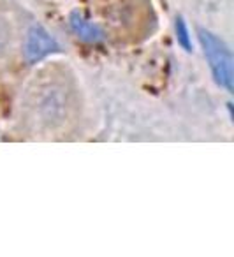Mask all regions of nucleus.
<instances>
[{"mask_svg":"<svg viewBox=\"0 0 234 257\" xmlns=\"http://www.w3.org/2000/svg\"><path fill=\"white\" fill-rule=\"evenodd\" d=\"M199 41H201L204 57L209 64L213 78L220 86L232 92L234 88V60L232 53L220 37L211 34L209 30L199 29Z\"/></svg>","mask_w":234,"mask_h":257,"instance_id":"nucleus-1","label":"nucleus"},{"mask_svg":"<svg viewBox=\"0 0 234 257\" xmlns=\"http://www.w3.org/2000/svg\"><path fill=\"white\" fill-rule=\"evenodd\" d=\"M58 50H60L58 43L44 27L41 25L30 27V30L27 32L25 50H23L27 60L34 64V62H39L43 58L50 57V55L57 53Z\"/></svg>","mask_w":234,"mask_h":257,"instance_id":"nucleus-2","label":"nucleus"},{"mask_svg":"<svg viewBox=\"0 0 234 257\" xmlns=\"http://www.w3.org/2000/svg\"><path fill=\"white\" fill-rule=\"evenodd\" d=\"M69 25H71L72 32L79 37L85 43H99L104 39V32L97 23L86 20L83 15L79 13H71L69 16Z\"/></svg>","mask_w":234,"mask_h":257,"instance_id":"nucleus-3","label":"nucleus"},{"mask_svg":"<svg viewBox=\"0 0 234 257\" xmlns=\"http://www.w3.org/2000/svg\"><path fill=\"white\" fill-rule=\"evenodd\" d=\"M176 36H178V43L183 46V50L190 51L192 50V39H190V34H188V29H187V25H185L183 18L176 20Z\"/></svg>","mask_w":234,"mask_h":257,"instance_id":"nucleus-4","label":"nucleus"},{"mask_svg":"<svg viewBox=\"0 0 234 257\" xmlns=\"http://www.w3.org/2000/svg\"><path fill=\"white\" fill-rule=\"evenodd\" d=\"M6 41V37H4V32H2V25H0V44L4 43Z\"/></svg>","mask_w":234,"mask_h":257,"instance_id":"nucleus-5","label":"nucleus"}]
</instances>
